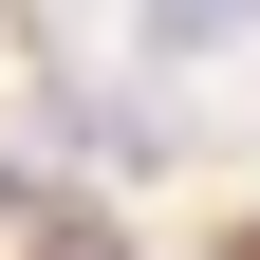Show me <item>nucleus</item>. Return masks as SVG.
<instances>
[{"label": "nucleus", "instance_id": "nucleus-2", "mask_svg": "<svg viewBox=\"0 0 260 260\" xmlns=\"http://www.w3.org/2000/svg\"><path fill=\"white\" fill-rule=\"evenodd\" d=\"M0 223H38V168H19V149H0Z\"/></svg>", "mask_w": 260, "mask_h": 260}, {"label": "nucleus", "instance_id": "nucleus-1", "mask_svg": "<svg viewBox=\"0 0 260 260\" xmlns=\"http://www.w3.org/2000/svg\"><path fill=\"white\" fill-rule=\"evenodd\" d=\"M223 38H260V0H149V56H223Z\"/></svg>", "mask_w": 260, "mask_h": 260}]
</instances>
